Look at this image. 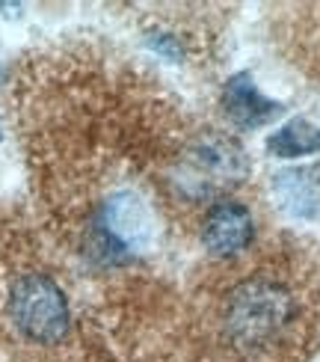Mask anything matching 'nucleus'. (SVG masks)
<instances>
[{
	"label": "nucleus",
	"instance_id": "1",
	"mask_svg": "<svg viewBox=\"0 0 320 362\" xmlns=\"http://www.w3.org/2000/svg\"><path fill=\"white\" fill-rule=\"evenodd\" d=\"M39 223L81 267L113 279L172 270L220 202L243 196L247 158L140 59L89 39L33 48L9 78ZM101 279V282H104Z\"/></svg>",
	"mask_w": 320,
	"mask_h": 362
},
{
	"label": "nucleus",
	"instance_id": "2",
	"mask_svg": "<svg viewBox=\"0 0 320 362\" xmlns=\"http://www.w3.org/2000/svg\"><path fill=\"white\" fill-rule=\"evenodd\" d=\"M119 362H312L320 351V255L291 232L187 270L95 285Z\"/></svg>",
	"mask_w": 320,
	"mask_h": 362
},
{
	"label": "nucleus",
	"instance_id": "3",
	"mask_svg": "<svg viewBox=\"0 0 320 362\" xmlns=\"http://www.w3.org/2000/svg\"><path fill=\"white\" fill-rule=\"evenodd\" d=\"M74 264L39 217L0 205V362H119Z\"/></svg>",
	"mask_w": 320,
	"mask_h": 362
},
{
	"label": "nucleus",
	"instance_id": "4",
	"mask_svg": "<svg viewBox=\"0 0 320 362\" xmlns=\"http://www.w3.org/2000/svg\"><path fill=\"white\" fill-rule=\"evenodd\" d=\"M273 39L288 63L320 86V4L273 6Z\"/></svg>",
	"mask_w": 320,
	"mask_h": 362
},
{
	"label": "nucleus",
	"instance_id": "5",
	"mask_svg": "<svg viewBox=\"0 0 320 362\" xmlns=\"http://www.w3.org/2000/svg\"><path fill=\"white\" fill-rule=\"evenodd\" d=\"M223 107H225V116L232 119V125L237 128H258L279 116V104L258 93L249 74H235L225 83Z\"/></svg>",
	"mask_w": 320,
	"mask_h": 362
},
{
	"label": "nucleus",
	"instance_id": "6",
	"mask_svg": "<svg viewBox=\"0 0 320 362\" xmlns=\"http://www.w3.org/2000/svg\"><path fill=\"white\" fill-rule=\"evenodd\" d=\"M267 148L279 158H300L320 152V128L312 125L309 119H291L285 128H279L267 140Z\"/></svg>",
	"mask_w": 320,
	"mask_h": 362
}]
</instances>
